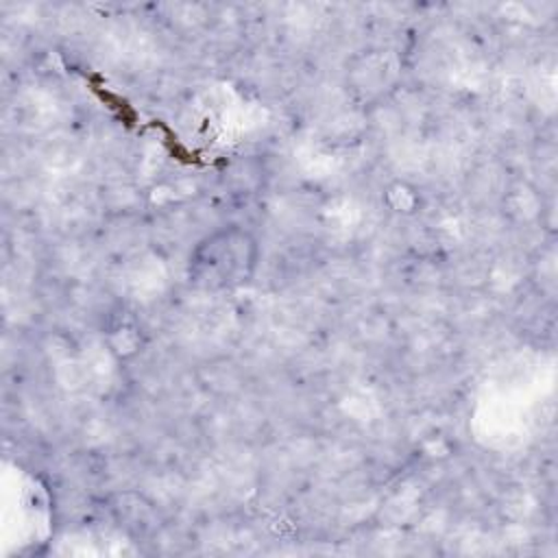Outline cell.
<instances>
[{"mask_svg":"<svg viewBox=\"0 0 558 558\" xmlns=\"http://www.w3.org/2000/svg\"><path fill=\"white\" fill-rule=\"evenodd\" d=\"M255 266L257 244L238 227L205 238L190 257V275L198 286L211 290L246 283Z\"/></svg>","mask_w":558,"mask_h":558,"instance_id":"cell-1","label":"cell"}]
</instances>
